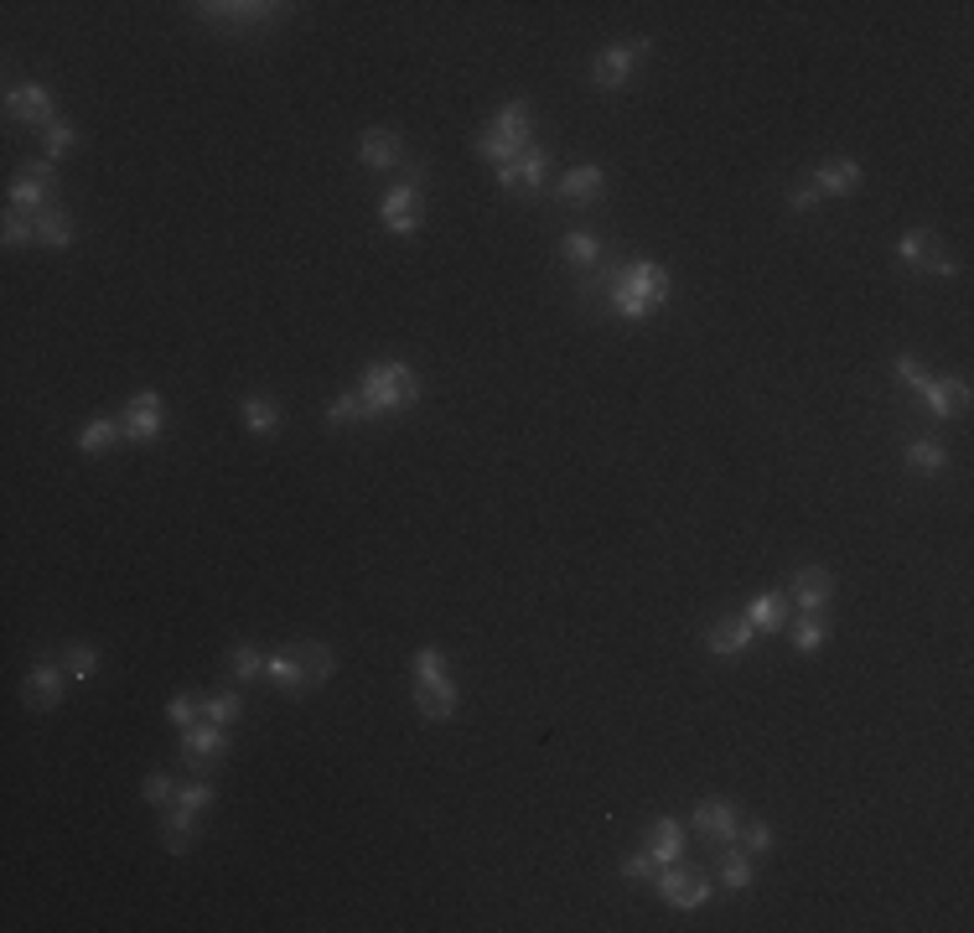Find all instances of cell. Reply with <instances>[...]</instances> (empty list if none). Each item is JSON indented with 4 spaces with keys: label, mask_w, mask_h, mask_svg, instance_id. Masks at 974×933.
Here are the masks:
<instances>
[{
    "label": "cell",
    "mask_w": 974,
    "mask_h": 933,
    "mask_svg": "<svg viewBox=\"0 0 974 933\" xmlns=\"http://www.w3.org/2000/svg\"><path fill=\"white\" fill-rule=\"evenodd\" d=\"M690 830L711 845V851H726V845H736V830H741V804H731V798H705L695 809V819H690Z\"/></svg>",
    "instance_id": "13"
},
{
    "label": "cell",
    "mask_w": 974,
    "mask_h": 933,
    "mask_svg": "<svg viewBox=\"0 0 974 933\" xmlns=\"http://www.w3.org/2000/svg\"><path fill=\"white\" fill-rule=\"evenodd\" d=\"M736 845L747 855H767L777 845V835L773 825H762V819H741V830H736Z\"/></svg>",
    "instance_id": "39"
},
{
    "label": "cell",
    "mask_w": 974,
    "mask_h": 933,
    "mask_svg": "<svg viewBox=\"0 0 974 933\" xmlns=\"http://www.w3.org/2000/svg\"><path fill=\"white\" fill-rule=\"evenodd\" d=\"M58 202V161H26L16 172V182L5 187V208H16V213H47Z\"/></svg>",
    "instance_id": "5"
},
{
    "label": "cell",
    "mask_w": 974,
    "mask_h": 933,
    "mask_svg": "<svg viewBox=\"0 0 974 933\" xmlns=\"http://www.w3.org/2000/svg\"><path fill=\"white\" fill-rule=\"evenodd\" d=\"M643 53H654V37H633V42H607L591 62V83H597L601 94H617L622 83L633 79V62Z\"/></svg>",
    "instance_id": "8"
},
{
    "label": "cell",
    "mask_w": 974,
    "mask_h": 933,
    "mask_svg": "<svg viewBox=\"0 0 974 933\" xmlns=\"http://www.w3.org/2000/svg\"><path fill=\"white\" fill-rule=\"evenodd\" d=\"M788 592H794L798 613H824V607L835 602V576H830L824 565H798L794 581H788Z\"/></svg>",
    "instance_id": "20"
},
{
    "label": "cell",
    "mask_w": 974,
    "mask_h": 933,
    "mask_svg": "<svg viewBox=\"0 0 974 933\" xmlns=\"http://www.w3.org/2000/svg\"><path fill=\"white\" fill-rule=\"evenodd\" d=\"M0 244H5V249H26V244H37V219H32V213H16V208H5Z\"/></svg>",
    "instance_id": "35"
},
{
    "label": "cell",
    "mask_w": 974,
    "mask_h": 933,
    "mask_svg": "<svg viewBox=\"0 0 974 933\" xmlns=\"http://www.w3.org/2000/svg\"><path fill=\"white\" fill-rule=\"evenodd\" d=\"M529 136H535V104H529V100H508L493 119H488V125H482L478 136H472V151H478L482 161H493V166H508L518 151H529V145H535Z\"/></svg>",
    "instance_id": "2"
},
{
    "label": "cell",
    "mask_w": 974,
    "mask_h": 933,
    "mask_svg": "<svg viewBox=\"0 0 974 933\" xmlns=\"http://www.w3.org/2000/svg\"><path fill=\"white\" fill-rule=\"evenodd\" d=\"M120 431H125V441H136V446L161 441V431H166V399H161L156 389L130 395L125 399V410H120Z\"/></svg>",
    "instance_id": "12"
},
{
    "label": "cell",
    "mask_w": 974,
    "mask_h": 933,
    "mask_svg": "<svg viewBox=\"0 0 974 933\" xmlns=\"http://www.w3.org/2000/svg\"><path fill=\"white\" fill-rule=\"evenodd\" d=\"M62 690H68V669H62V658H37L26 679H21V700L32 705V711H58L62 705Z\"/></svg>",
    "instance_id": "14"
},
{
    "label": "cell",
    "mask_w": 974,
    "mask_h": 933,
    "mask_svg": "<svg viewBox=\"0 0 974 933\" xmlns=\"http://www.w3.org/2000/svg\"><path fill=\"white\" fill-rule=\"evenodd\" d=\"M756 643V628L747 622V613L736 617V613H726V617H716L711 628H705V649L716 658H736V654H747Z\"/></svg>",
    "instance_id": "18"
},
{
    "label": "cell",
    "mask_w": 974,
    "mask_h": 933,
    "mask_svg": "<svg viewBox=\"0 0 974 933\" xmlns=\"http://www.w3.org/2000/svg\"><path fill=\"white\" fill-rule=\"evenodd\" d=\"M669 291H674V280H669V270H664L658 259H627V265H617L607 312L622 322L658 317V312L669 306Z\"/></svg>",
    "instance_id": "1"
},
{
    "label": "cell",
    "mask_w": 974,
    "mask_h": 933,
    "mask_svg": "<svg viewBox=\"0 0 974 933\" xmlns=\"http://www.w3.org/2000/svg\"><path fill=\"white\" fill-rule=\"evenodd\" d=\"M62 669H68L73 685H89V679L99 675V649L94 643H68L62 649Z\"/></svg>",
    "instance_id": "33"
},
{
    "label": "cell",
    "mask_w": 974,
    "mask_h": 933,
    "mask_svg": "<svg viewBox=\"0 0 974 933\" xmlns=\"http://www.w3.org/2000/svg\"><path fill=\"white\" fill-rule=\"evenodd\" d=\"M359 395L363 405H368V420H384V416H399V410H410L420 399V374L410 369V363H399V358H389V363H368L359 378Z\"/></svg>",
    "instance_id": "3"
},
{
    "label": "cell",
    "mask_w": 974,
    "mask_h": 933,
    "mask_svg": "<svg viewBox=\"0 0 974 933\" xmlns=\"http://www.w3.org/2000/svg\"><path fill=\"white\" fill-rule=\"evenodd\" d=\"M79 145H83V130H79V125H62V119L52 125V130H47V136H42V151H47V161H62L68 151H79Z\"/></svg>",
    "instance_id": "40"
},
{
    "label": "cell",
    "mask_w": 974,
    "mask_h": 933,
    "mask_svg": "<svg viewBox=\"0 0 974 933\" xmlns=\"http://www.w3.org/2000/svg\"><path fill=\"white\" fill-rule=\"evenodd\" d=\"M902 467H913L917 477H938L943 467H949V452H943V441L917 436V441H907V452H902Z\"/></svg>",
    "instance_id": "28"
},
{
    "label": "cell",
    "mask_w": 974,
    "mask_h": 933,
    "mask_svg": "<svg viewBox=\"0 0 974 933\" xmlns=\"http://www.w3.org/2000/svg\"><path fill=\"white\" fill-rule=\"evenodd\" d=\"M368 420V405H363L359 389H348V395H338L332 405H327V425L332 431H342V425H363Z\"/></svg>",
    "instance_id": "36"
},
{
    "label": "cell",
    "mask_w": 974,
    "mask_h": 933,
    "mask_svg": "<svg viewBox=\"0 0 974 933\" xmlns=\"http://www.w3.org/2000/svg\"><path fill=\"white\" fill-rule=\"evenodd\" d=\"M934 244H938L934 229H913V234H902V238L892 244V255H896V265H902V270H913V265H917L923 255H928Z\"/></svg>",
    "instance_id": "37"
},
{
    "label": "cell",
    "mask_w": 974,
    "mask_h": 933,
    "mask_svg": "<svg viewBox=\"0 0 974 933\" xmlns=\"http://www.w3.org/2000/svg\"><path fill=\"white\" fill-rule=\"evenodd\" d=\"M161 845L172 855H187L198 845V815H187V809H161Z\"/></svg>",
    "instance_id": "25"
},
{
    "label": "cell",
    "mask_w": 974,
    "mask_h": 933,
    "mask_svg": "<svg viewBox=\"0 0 974 933\" xmlns=\"http://www.w3.org/2000/svg\"><path fill=\"white\" fill-rule=\"evenodd\" d=\"M291 654L301 658V669H306L312 685H327V679L338 675V654H332L321 638H291Z\"/></svg>",
    "instance_id": "22"
},
{
    "label": "cell",
    "mask_w": 974,
    "mask_h": 933,
    "mask_svg": "<svg viewBox=\"0 0 974 933\" xmlns=\"http://www.w3.org/2000/svg\"><path fill=\"white\" fill-rule=\"evenodd\" d=\"M265 658H270V654H259L255 643H234V649H228V675L239 679V685L265 679Z\"/></svg>",
    "instance_id": "34"
},
{
    "label": "cell",
    "mask_w": 974,
    "mask_h": 933,
    "mask_svg": "<svg viewBox=\"0 0 974 933\" xmlns=\"http://www.w3.org/2000/svg\"><path fill=\"white\" fill-rule=\"evenodd\" d=\"M213 798H219V789H213L208 778H192V783H181V789H177V809L202 815V809H213Z\"/></svg>",
    "instance_id": "41"
},
{
    "label": "cell",
    "mask_w": 974,
    "mask_h": 933,
    "mask_svg": "<svg viewBox=\"0 0 974 933\" xmlns=\"http://www.w3.org/2000/svg\"><path fill=\"white\" fill-rule=\"evenodd\" d=\"M654 887H658V897L674 908V913H695V908H705L711 902V893H716V882L700 872H690V866H658V876H654Z\"/></svg>",
    "instance_id": "7"
},
{
    "label": "cell",
    "mask_w": 974,
    "mask_h": 933,
    "mask_svg": "<svg viewBox=\"0 0 974 933\" xmlns=\"http://www.w3.org/2000/svg\"><path fill=\"white\" fill-rule=\"evenodd\" d=\"M747 622H752L756 633H783V628H788V596L762 592L752 607H747Z\"/></svg>",
    "instance_id": "29"
},
{
    "label": "cell",
    "mask_w": 974,
    "mask_h": 933,
    "mask_svg": "<svg viewBox=\"0 0 974 933\" xmlns=\"http://www.w3.org/2000/svg\"><path fill=\"white\" fill-rule=\"evenodd\" d=\"M166 721H172L177 732H187V726H198V721H202V700L192 696V690H181V696H172V705H166Z\"/></svg>",
    "instance_id": "44"
},
{
    "label": "cell",
    "mask_w": 974,
    "mask_h": 933,
    "mask_svg": "<svg viewBox=\"0 0 974 933\" xmlns=\"http://www.w3.org/2000/svg\"><path fill=\"white\" fill-rule=\"evenodd\" d=\"M228 742H234L228 726H219V721H198V726L181 732V762H187L198 778H208L223 757H228Z\"/></svg>",
    "instance_id": "9"
},
{
    "label": "cell",
    "mask_w": 974,
    "mask_h": 933,
    "mask_svg": "<svg viewBox=\"0 0 974 933\" xmlns=\"http://www.w3.org/2000/svg\"><path fill=\"white\" fill-rule=\"evenodd\" d=\"M809 187H814L819 198H850V193L866 187V172H860V161H850V156L819 161L814 172H809Z\"/></svg>",
    "instance_id": "16"
},
{
    "label": "cell",
    "mask_w": 974,
    "mask_h": 933,
    "mask_svg": "<svg viewBox=\"0 0 974 933\" xmlns=\"http://www.w3.org/2000/svg\"><path fill=\"white\" fill-rule=\"evenodd\" d=\"M794 649L798 654H819L824 643H830V617L824 613H798V622H794Z\"/></svg>",
    "instance_id": "32"
},
{
    "label": "cell",
    "mask_w": 974,
    "mask_h": 933,
    "mask_svg": "<svg viewBox=\"0 0 974 933\" xmlns=\"http://www.w3.org/2000/svg\"><path fill=\"white\" fill-rule=\"evenodd\" d=\"M436 675H446V654H441V649H415L410 679H436Z\"/></svg>",
    "instance_id": "46"
},
{
    "label": "cell",
    "mask_w": 974,
    "mask_h": 933,
    "mask_svg": "<svg viewBox=\"0 0 974 933\" xmlns=\"http://www.w3.org/2000/svg\"><path fill=\"white\" fill-rule=\"evenodd\" d=\"M617 876H622V882H633V887H643V882H654V876H658V861H654V851H633V855H622V866H617Z\"/></svg>",
    "instance_id": "43"
},
{
    "label": "cell",
    "mask_w": 974,
    "mask_h": 933,
    "mask_svg": "<svg viewBox=\"0 0 974 933\" xmlns=\"http://www.w3.org/2000/svg\"><path fill=\"white\" fill-rule=\"evenodd\" d=\"M923 374H928V369H923L913 353H896V358H892V378L902 384V389H907V395H913L917 384H923Z\"/></svg>",
    "instance_id": "47"
},
{
    "label": "cell",
    "mask_w": 974,
    "mask_h": 933,
    "mask_svg": "<svg viewBox=\"0 0 974 933\" xmlns=\"http://www.w3.org/2000/svg\"><path fill=\"white\" fill-rule=\"evenodd\" d=\"M192 16L213 32H234V37H249V32H265V26H280L291 16V5H275V0H202L192 5Z\"/></svg>",
    "instance_id": "4"
},
{
    "label": "cell",
    "mask_w": 974,
    "mask_h": 933,
    "mask_svg": "<svg viewBox=\"0 0 974 933\" xmlns=\"http://www.w3.org/2000/svg\"><path fill=\"white\" fill-rule=\"evenodd\" d=\"M555 198L560 202H571V208H597L601 198H607V172L601 166H571L565 177L555 182Z\"/></svg>",
    "instance_id": "17"
},
{
    "label": "cell",
    "mask_w": 974,
    "mask_h": 933,
    "mask_svg": "<svg viewBox=\"0 0 974 933\" xmlns=\"http://www.w3.org/2000/svg\"><path fill=\"white\" fill-rule=\"evenodd\" d=\"M913 270H917V276H934V280H949V276H959V259H949V255H943V249H938V244H934V249H928V255L917 259Z\"/></svg>",
    "instance_id": "45"
},
{
    "label": "cell",
    "mask_w": 974,
    "mask_h": 933,
    "mask_svg": "<svg viewBox=\"0 0 974 933\" xmlns=\"http://www.w3.org/2000/svg\"><path fill=\"white\" fill-rule=\"evenodd\" d=\"M425 166H410V177L399 182L395 193L384 198V208H378V219H384V234H395V238H410L420 234V219H425Z\"/></svg>",
    "instance_id": "6"
},
{
    "label": "cell",
    "mask_w": 974,
    "mask_h": 933,
    "mask_svg": "<svg viewBox=\"0 0 974 933\" xmlns=\"http://www.w3.org/2000/svg\"><path fill=\"white\" fill-rule=\"evenodd\" d=\"M684 819H674V815H664V819H654L648 830H643V851H654V861L658 866H674V861H684Z\"/></svg>",
    "instance_id": "21"
},
{
    "label": "cell",
    "mask_w": 974,
    "mask_h": 933,
    "mask_svg": "<svg viewBox=\"0 0 974 933\" xmlns=\"http://www.w3.org/2000/svg\"><path fill=\"white\" fill-rule=\"evenodd\" d=\"M560 259H571L576 270H591V265H601V238L571 229V234H560Z\"/></svg>",
    "instance_id": "31"
},
{
    "label": "cell",
    "mask_w": 974,
    "mask_h": 933,
    "mask_svg": "<svg viewBox=\"0 0 974 933\" xmlns=\"http://www.w3.org/2000/svg\"><path fill=\"white\" fill-rule=\"evenodd\" d=\"M115 441H125V431H120V420H109V416H94L89 425L79 431V452L83 457H104Z\"/></svg>",
    "instance_id": "30"
},
{
    "label": "cell",
    "mask_w": 974,
    "mask_h": 933,
    "mask_svg": "<svg viewBox=\"0 0 974 933\" xmlns=\"http://www.w3.org/2000/svg\"><path fill=\"white\" fill-rule=\"evenodd\" d=\"M280 425H285V416H280V405L270 395H244V431L249 436H280Z\"/></svg>",
    "instance_id": "27"
},
{
    "label": "cell",
    "mask_w": 974,
    "mask_h": 933,
    "mask_svg": "<svg viewBox=\"0 0 974 933\" xmlns=\"http://www.w3.org/2000/svg\"><path fill=\"white\" fill-rule=\"evenodd\" d=\"M819 202H824V198H819V193H814V187H809V182H803V187H794V193H788V208H794V213H814Z\"/></svg>",
    "instance_id": "48"
},
{
    "label": "cell",
    "mask_w": 974,
    "mask_h": 933,
    "mask_svg": "<svg viewBox=\"0 0 974 933\" xmlns=\"http://www.w3.org/2000/svg\"><path fill=\"white\" fill-rule=\"evenodd\" d=\"M79 238V223H73V213L62 208V202H52L47 213H37V244L42 249H68Z\"/></svg>",
    "instance_id": "26"
},
{
    "label": "cell",
    "mask_w": 974,
    "mask_h": 933,
    "mask_svg": "<svg viewBox=\"0 0 974 933\" xmlns=\"http://www.w3.org/2000/svg\"><path fill=\"white\" fill-rule=\"evenodd\" d=\"M410 696H415V711L425 721H451L457 715V679L436 675V679H410Z\"/></svg>",
    "instance_id": "19"
},
{
    "label": "cell",
    "mask_w": 974,
    "mask_h": 933,
    "mask_svg": "<svg viewBox=\"0 0 974 933\" xmlns=\"http://www.w3.org/2000/svg\"><path fill=\"white\" fill-rule=\"evenodd\" d=\"M544 177H550V151H544L539 140L529 151H518L508 166H497V187L514 193V198H529V202L544 193Z\"/></svg>",
    "instance_id": "11"
},
{
    "label": "cell",
    "mask_w": 974,
    "mask_h": 933,
    "mask_svg": "<svg viewBox=\"0 0 974 933\" xmlns=\"http://www.w3.org/2000/svg\"><path fill=\"white\" fill-rule=\"evenodd\" d=\"M140 798H145V804H151V809H172V804H177V783H172V778L166 773H145V783H140Z\"/></svg>",
    "instance_id": "42"
},
{
    "label": "cell",
    "mask_w": 974,
    "mask_h": 933,
    "mask_svg": "<svg viewBox=\"0 0 974 933\" xmlns=\"http://www.w3.org/2000/svg\"><path fill=\"white\" fill-rule=\"evenodd\" d=\"M239 715H244V696H239V690H223V696H208V700H202V721L234 726Z\"/></svg>",
    "instance_id": "38"
},
{
    "label": "cell",
    "mask_w": 974,
    "mask_h": 933,
    "mask_svg": "<svg viewBox=\"0 0 974 933\" xmlns=\"http://www.w3.org/2000/svg\"><path fill=\"white\" fill-rule=\"evenodd\" d=\"M5 119L16 125H32V130H52L58 125V104H52V89L47 83H11L5 89Z\"/></svg>",
    "instance_id": "10"
},
{
    "label": "cell",
    "mask_w": 974,
    "mask_h": 933,
    "mask_svg": "<svg viewBox=\"0 0 974 933\" xmlns=\"http://www.w3.org/2000/svg\"><path fill=\"white\" fill-rule=\"evenodd\" d=\"M716 882L726 887V893H752L756 855H747L741 845H726V851H720V866H716Z\"/></svg>",
    "instance_id": "23"
},
{
    "label": "cell",
    "mask_w": 974,
    "mask_h": 933,
    "mask_svg": "<svg viewBox=\"0 0 974 933\" xmlns=\"http://www.w3.org/2000/svg\"><path fill=\"white\" fill-rule=\"evenodd\" d=\"M404 161H410V145H404V136H395V130L374 125V130H363L359 136V166L363 172H399Z\"/></svg>",
    "instance_id": "15"
},
{
    "label": "cell",
    "mask_w": 974,
    "mask_h": 933,
    "mask_svg": "<svg viewBox=\"0 0 974 933\" xmlns=\"http://www.w3.org/2000/svg\"><path fill=\"white\" fill-rule=\"evenodd\" d=\"M265 679H270V685H280L285 696H306V690H312V679H306V669H301V658L291 654V643H285L280 654L265 658Z\"/></svg>",
    "instance_id": "24"
}]
</instances>
